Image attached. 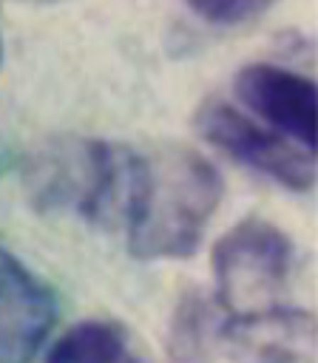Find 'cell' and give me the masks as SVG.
<instances>
[{"instance_id":"8","label":"cell","mask_w":318,"mask_h":363,"mask_svg":"<svg viewBox=\"0 0 318 363\" xmlns=\"http://www.w3.org/2000/svg\"><path fill=\"white\" fill-rule=\"evenodd\" d=\"M45 363H148L133 335L114 320L74 323L48 352Z\"/></svg>"},{"instance_id":"6","label":"cell","mask_w":318,"mask_h":363,"mask_svg":"<svg viewBox=\"0 0 318 363\" xmlns=\"http://www.w3.org/2000/svg\"><path fill=\"white\" fill-rule=\"evenodd\" d=\"M54 320L51 286L0 247V363H34Z\"/></svg>"},{"instance_id":"3","label":"cell","mask_w":318,"mask_h":363,"mask_svg":"<svg viewBox=\"0 0 318 363\" xmlns=\"http://www.w3.org/2000/svg\"><path fill=\"white\" fill-rule=\"evenodd\" d=\"M295 250L273 221L250 216L230 227L213 247L216 301L230 315L281 306L292 275Z\"/></svg>"},{"instance_id":"11","label":"cell","mask_w":318,"mask_h":363,"mask_svg":"<svg viewBox=\"0 0 318 363\" xmlns=\"http://www.w3.org/2000/svg\"><path fill=\"white\" fill-rule=\"evenodd\" d=\"M0 57H3V45H0Z\"/></svg>"},{"instance_id":"10","label":"cell","mask_w":318,"mask_h":363,"mask_svg":"<svg viewBox=\"0 0 318 363\" xmlns=\"http://www.w3.org/2000/svg\"><path fill=\"white\" fill-rule=\"evenodd\" d=\"M275 3L278 0H187V6L199 17L216 23V26H236V23L253 20Z\"/></svg>"},{"instance_id":"2","label":"cell","mask_w":318,"mask_h":363,"mask_svg":"<svg viewBox=\"0 0 318 363\" xmlns=\"http://www.w3.org/2000/svg\"><path fill=\"white\" fill-rule=\"evenodd\" d=\"M131 147L102 139L60 136L43 142L23 164V184L37 207L108 221L122 213Z\"/></svg>"},{"instance_id":"9","label":"cell","mask_w":318,"mask_h":363,"mask_svg":"<svg viewBox=\"0 0 318 363\" xmlns=\"http://www.w3.org/2000/svg\"><path fill=\"white\" fill-rule=\"evenodd\" d=\"M216 332L219 326L207 298H202L199 292H187L179 301L170 323V363H210Z\"/></svg>"},{"instance_id":"1","label":"cell","mask_w":318,"mask_h":363,"mask_svg":"<svg viewBox=\"0 0 318 363\" xmlns=\"http://www.w3.org/2000/svg\"><path fill=\"white\" fill-rule=\"evenodd\" d=\"M224 193L221 173L199 150L185 145L131 147L122 218L131 255L142 261L187 258Z\"/></svg>"},{"instance_id":"4","label":"cell","mask_w":318,"mask_h":363,"mask_svg":"<svg viewBox=\"0 0 318 363\" xmlns=\"http://www.w3.org/2000/svg\"><path fill=\"white\" fill-rule=\"evenodd\" d=\"M196 130L233 162L278 182L287 190H309L315 182L312 153L287 142L275 130L261 128L224 99H204L193 116Z\"/></svg>"},{"instance_id":"5","label":"cell","mask_w":318,"mask_h":363,"mask_svg":"<svg viewBox=\"0 0 318 363\" xmlns=\"http://www.w3.org/2000/svg\"><path fill=\"white\" fill-rule=\"evenodd\" d=\"M230 363H318V326L312 312L273 306L230 315L216 332Z\"/></svg>"},{"instance_id":"7","label":"cell","mask_w":318,"mask_h":363,"mask_svg":"<svg viewBox=\"0 0 318 363\" xmlns=\"http://www.w3.org/2000/svg\"><path fill=\"white\" fill-rule=\"evenodd\" d=\"M233 88L253 113H258L264 122L284 130L287 136L301 142L307 153H312L318 133V102L312 79L270 62H253L236 74Z\"/></svg>"}]
</instances>
